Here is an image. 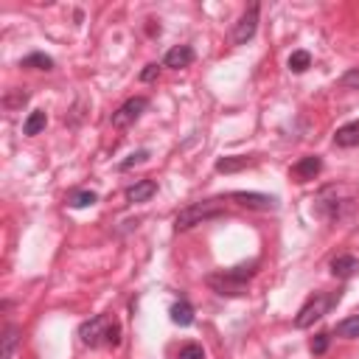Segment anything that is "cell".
I'll use <instances>...</instances> for the list:
<instances>
[{
    "mask_svg": "<svg viewBox=\"0 0 359 359\" xmlns=\"http://www.w3.org/2000/svg\"><path fill=\"white\" fill-rule=\"evenodd\" d=\"M79 337H82V342L90 345V348H104V345H112V348H115V345L121 342V326H118L110 315H96L93 320L82 323Z\"/></svg>",
    "mask_w": 359,
    "mask_h": 359,
    "instance_id": "1",
    "label": "cell"
},
{
    "mask_svg": "<svg viewBox=\"0 0 359 359\" xmlns=\"http://www.w3.org/2000/svg\"><path fill=\"white\" fill-rule=\"evenodd\" d=\"M256 275V264L250 267H233V269H222L217 275H208V286L217 295H228V298H239L247 292V281Z\"/></svg>",
    "mask_w": 359,
    "mask_h": 359,
    "instance_id": "2",
    "label": "cell"
},
{
    "mask_svg": "<svg viewBox=\"0 0 359 359\" xmlns=\"http://www.w3.org/2000/svg\"><path fill=\"white\" fill-rule=\"evenodd\" d=\"M219 213H225V202L222 199H205V202H194L188 208H183L177 213V219H174V231H188L194 225H202L205 219H213V217H219Z\"/></svg>",
    "mask_w": 359,
    "mask_h": 359,
    "instance_id": "3",
    "label": "cell"
},
{
    "mask_svg": "<svg viewBox=\"0 0 359 359\" xmlns=\"http://www.w3.org/2000/svg\"><path fill=\"white\" fill-rule=\"evenodd\" d=\"M337 298H331V295H315V298H309L306 301V306L298 312V317H295V328H309L312 323H317L328 309H331V303H334Z\"/></svg>",
    "mask_w": 359,
    "mask_h": 359,
    "instance_id": "4",
    "label": "cell"
},
{
    "mask_svg": "<svg viewBox=\"0 0 359 359\" xmlns=\"http://www.w3.org/2000/svg\"><path fill=\"white\" fill-rule=\"evenodd\" d=\"M147 107H149V99H143V96H132V99H126L115 112H112V126L115 129H124V126H129V124H135L143 112H147Z\"/></svg>",
    "mask_w": 359,
    "mask_h": 359,
    "instance_id": "5",
    "label": "cell"
},
{
    "mask_svg": "<svg viewBox=\"0 0 359 359\" xmlns=\"http://www.w3.org/2000/svg\"><path fill=\"white\" fill-rule=\"evenodd\" d=\"M256 28H258V3H253V6L242 15V20L236 23V28H233V42H236V45H244L247 40L256 37Z\"/></svg>",
    "mask_w": 359,
    "mask_h": 359,
    "instance_id": "6",
    "label": "cell"
},
{
    "mask_svg": "<svg viewBox=\"0 0 359 359\" xmlns=\"http://www.w3.org/2000/svg\"><path fill=\"white\" fill-rule=\"evenodd\" d=\"M320 172H323V160H320L317 155H306V158H301V160L292 166V177H295L298 183L315 180Z\"/></svg>",
    "mask_w": 359,
    "mask_h": 359,
    "instance_id": "7",
    "label": "cell"
},
{
    "mask_svg": "<svg viewBox=\"0 0 359 359\" xmlns=\"http://www.w3.org/2000/svg\"><path fill=\"white\" fill-rule=\"evenodd\" d=\"M194 59H197V53H194V48H191V45H177V48H172V51L166 53L163 65H166V67L180 70V67H188Z\"/></svg>",
    "mask_w": 359,
    "mask_h": 359,
    "instance_id": "8",
    "label": "cell"
},
{
    "mask_svg": "<svg viewBox=\"0 0 359 359\" xmlns=\"http://www.w3.org/2000/svg\"><path fill=\"white\" fill-rule=\"evenodd\" d=\"M231 199H236V202L244 205V208H256V210H269V208H275V199L267 197V194H244V191H236V194H231Z\"/></svg>",
    "mask_w": 359,
    "mask_h": 359,
    "instance_id": "9",
    "label": "cell"
},
{
    "mask_svg": "<svg viewBox=\"0 0 359 359\" xmlns=\"http://www.w3.org/2000/svg\"><path fill=\"white\" fill-rule=\"evenodd\" d=\"M158 194V183L155 180H140V183H135L129 191H126V199L129 202H147V199H152Z\"/></svg>",
    "mask_w": 359,
    "mask_h": 359,
    "instance_id": "10",
    "label": "cell"
},
{
    "mask_svg": "<svg viewBox=\"0 0 359 359\" xmlns=\"http://www.w3.org/2000/svg\"><path fill=\"white\" fill-rule=\"evenodd\" d=\"M334 143H337V147H342V149L359 147V121H351V124L340 126L337 135H334Z\"/></svg>",
    "mask_w": 359,
    "mask_h": 359,
    "instance_id": "11",
    "label": "cell"
},
{
    "mask_svg": "<svg viewBox=\"0 0 359 359\" xmlns=\"http://www.w3.org/2000/svg\"><path fill=\"white\" fill-rule=\"evenodd\" d=\"M256 160H250V158H242V155H231V158H219L217 160V172L219 174H236V172H242V169H247V166H253Z\"/></svg>",
    "mask_w": 359,
    "mask_h": 359,
    "instance_id": "12",
    "label": "cell"
},
{
    "mask_svg": "<svg viewBox=\"0 0 359 359\" xmlns=\"http://www.w3.org/2000/svg\"><path fill=\"white\" fill-rule=\"evenodd\" d=\"M356 269H359V261L353 256H337L331 261V275H337V278H351Z\"/></svg>",
    "mask_w": 359,
    "mask_h": 359,
    "instance_id": "13",
    "label": "cell"
},
{
    "mask_svg": "<svg viewBox=\"0 0 359 359\" xmlns=\"http://www.w3.org/2000/svg\"><path fill=\"white\" fill-rule=\"evenodd\" d=\"M169 315H172V323H177V326H191V323H194V309H191V303H188V301H177V303H172Z\"/></svg>",
    "mask_w": 359,
    "mask_h": 359,
    "instance_id": "14",
    "label": "cell"
},
{
    "mask_svg": "<svg viewBox=\"0 0 359 359\" xmlns=\"http://www.w3.org/2000/svg\"><path fill=\"white\" fill-rule=\"evenodd\" d=\"M45 124H48V115H45V110H34V112L26 118V124H23V135L34 137V135H40V132L45 129Z\"/></svg>",
    "mask_w": 359,
    "mask_h": 359,
    "instance_id": "15",
    "label": "cell"
},
{
    "mask_svg": "<svg viewBox=\"0 0 359 359\" xmlns=\"http://www.w3.org/2000/svg\"><path fill=\"white\" fill-rule=\"evenodd\" d=\"M20 67H31V70H51V67H53V59H51V56H45V53H28V56L20 62Z\"/></svg>",
    "mask_w": 359,
    "mask_h": 359,
    "instance_id": "16",
    "label": "cell"
},
{
    "mask_svg": "<svg viewBox=\"0 0 359 359\" xmlns=\"http://www.w3.org/2000/svg\"><path fill=\"white\" fill-rule=\"evenodd\" d=\"M337 337H345V340L359 337V315H351L342 323H337Z\"/></svg>",
    "mask_w": 359,
    "mask_h": 359,
    "instance_id": "17",
    "label": "cell"
},
{
    "mask_svg": "<svg viewBox=\"0 0 359 359\" xmlns=\"http://www.w3.org/2000/svg\"><path fill=\"white\" fill-rule=\"evenodd\" d=\"M309 67H312L309 51H295V53L290 56V70H292V74H306Z\"/></svg>",
    "mask_w": 359,
    "mask_h": 359,
    "instance_id": "18",
    "label": "cell"
},
{
    "mask_svg": "<svg viewBox=\"0 0 359 359\" xmlns=\"http://www.w3.org/2000/svg\"><path fill=\"white\" fill-rule=\"evenodd\" d=\"M99 202V197L93 194V191H74L67 197V205L70 208H90V205H96Z\"/></svg>",
    "mask_w": 359,
    "mask_h": 359,
    "instance_id": "19",
    "label": "cell"
},
{
    "mask_svg": "<svg viewBox=\"0 0 359 359\" xmlns=\"http://www.w3.org/2000/svg\"><path fill=\"white\" fill-rule=\"evenodd\" d=\"M20 331H17V326H6V334H3V351H0V359H12V353H15V345H17V337Z\"/></svg>",
    "mask_w": 359,
    "mask_h": 359,
    "instance_id": "20",
    "label": "cell"
},
{
    "mask_svg": "<svg viewBox=\"0 0 359 359\" xmlns=\"http://www.w3.org/2000/svg\"><path fill=\"white\" fill-rule=\"evenodd\" d=\"M177 359H205V351H202V345L188 342V345H183V348H180Z\"/></svg>",
    "mask_w": 359,
    "mask_h": 359,
    "instance_id": "21",
    "label": "cell"
},
{
    "mask_svg": "<svg viewBox=\"0 0 359 359\" xmlns=\"http://www.w3.org/2000/svg\"><path fill=\"white\" fill-rule=\"evenodd\" d=\"M340 85H342V87H353V90H359V67H351L348 74H342Z\"/></svg>",
    "mask_w": 359,
    "mask_h": 359,
    "instance_id": "22",
    "label": "cell"
},
{
    "mask_svg": "<svg viewBox=\"0 0 359 359\" xmlns=\"http://www.w3.org/2000/svg\"><path fill=\"white\" fill-rule=\"evenodd\" d=\"M326 351H328V334H317V337L312 340V353L320 356V353H326Z\"/></svg>",
    "mask_w": 359,
    "mask_h": 359,
    "instance_id": "23",
    "label": "cell"
},
{
    "mask_svg": "<svg viewBox=\"0 0 359 359\" xmlns=\"http://www.w3.org/2000/svg\"><path fill=\"white\" fill-rule=\"evenodd\" d=\"M147 158H149V152H135V155H129V160H124V163H121V172L132 169L135 163H143V160H147Z\"/></svg>",
    "mask_w": 359,
    "mask_h": 359,
    "instance_id": "24",
    "label": "cell"
},
{
    "mask_svg": "<svg viewBox=\"0 0 359 359\" xmlns=\"http://www.w3.org/2000/svg\"><path fill=\"white\" fill-rule=\"evenodd\" d=\"M158 74H160V67H158V65H147V70L140 74V82H155V79H158Z\"/></svg>",
    "mask_w": 359,
    "mask_h": 359,
    "instance_id": "25",
    "label": "cell"
}]
</instances>
